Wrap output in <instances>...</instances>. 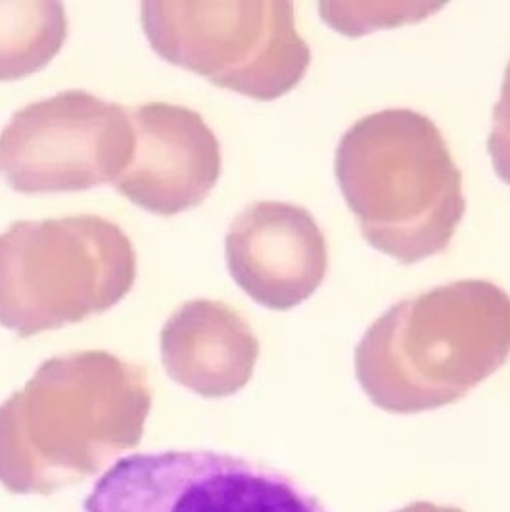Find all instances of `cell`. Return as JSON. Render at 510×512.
Segmentation results:
<instances>
[{
	"mask_svg": "<svg viewBox=\"0 0 510 512\" xmlns=\"http://www.w3.org/2000/svg\"><path fill=\"white\" fill-rule=\"evenodd\" d=\"M152 409L148 374L108 351L45 361L0 405V484L50 495L135 449Z\"/></svg>",
	"mask_w": 510,
	"mask_h": 512,
	"instance_id": "obj_1",
	"label": "cell"
},
{
	"mask_svg": "<svg viewBox=\"0 0 510 512\" xmlns=\"http://www.w3.org/2000/svg\"><path fill=\"white\" fill-rule=\"evenodd\" d=\"M509 357V294L457 280L378 317L355 350V374L376 407L415 415L457 403Z\"/></svg>",
	"mask_w": 510,
	"mask_h": 512,
	"instance_id": "obj_2",
	"label": "cell"
},
{
	"mask_svg": "<svg viewBox=\"0 0 510 512\" xmlns=\"http://www.w3.org/2000/svg\"><path fill=\"white\" fill-rule=\"evenodd\" d=\"M336 179L374 250L413 265L447 250L463 221V173L430 117L382 110L336 150Z\"/></svg>",
	"mask_w": 510,
	"mask_h": 512,
	"instance_id": "obj_3",
	"label": "cell"
},
{
	"mask_svg": "<svg viewBox=\"0 0 510 512\" xmlns=\"http://www.w3.org/2000/svg\"><path fill=\"white\" fill-rule=\"evenodd\" d=\"M135 280V248L108 219L16 221L0 234V325L22 338L112 309Z\"/></svg>",
	"mask_w": 510,
	"mask_h": 512,
	"instance_id": "obj_4",
	"label": "cell"
},
{
	"mask_svg": "<svg viewBox=\"0 0 510 512\" xmlns=\"http://www.w3.org/2000/svg\"><path fill=\"white\" fill-rule=\"evenodd\" d=\"M140 24L169 64L261 102L294 91L311 64L292 2H142Z\"/></svg>",
	"mask_w": 510,
	"mask_h": 512,
	"instance_id": "obj_5",
	"label": "cell"
},
{
	"mask_svg": "<svg viewBox=\"0 0 510 512\" xmlns=\"http://www.w3.org/2000/svg\"><path fill=\"white\" fill-rule=\"evenodd\" d=\"M133 152L127 106L64 91L10 119L0 133V175L22 194L79 192L116 183Z\"/></svg>",
	"mask_w": 510,
	"mask_h": 512,
	"instance_id": "obj_6",
	"label": "cell"
},
{
	"mask_svg": "<svg viewBox=\"0 0 510 512\" xmlns=\"http://www.w3.org/2000/svg\"><path fill=\"white\" fill-rule=\"evenodd\" d=\"M83 512H326L277 470L215 451L129 455L96 482Z\"/></svg>",
	"mask_w": 510,
	"mask_h": 512,
	"instance_id": "obj_7",
	"label": "cell"
},
{
	"mask_svg": "<svg viewBox=\"0 0 510 512\" xmlns=\"http://www.w3.org/2000/svg\"><path fill=\"white\" fill-rule=\"evenodd\" d=\"M129 116L135 152L117 192L165 217L200 206L221 175V146L204 117L167 102L129 108Z\"/></svg>",
	"mask_w": 510,
	"mask_h": 512,
	"instance_id": "obj_8",
	"label": "cell"
},
{
	"mask_svg": "<svg viewBox=\"0 0 510 512\" xmlns=\"http://www.w3.org/2000/svg\"><path fill=\"white\" fill-rule=\"evenodd\" d=\"M225 256L234 282L273 311L309 300L328 269L317 221L305 208L284 202H255L242 211L225 238Z\"/></svg>",
	"mask_w": 510,
	"mask_h": 512,
	"instance_id": "obj_9",
	"label": "cell"
},
{
	"mask_svg": "<svg viewBox=\"0 0 510 512\" xmlns=\"http://www.w3.org/2000/svg\"><path fill=\"white\" fill-rule=\"evenodd\" d=\"M165 373L208 399L234 396L254 376L259 340L231 305L192 300L179 307L160 334Z\"/></svg>",
	"mask_w": 510,
	"mask_h": 512,
	"instance_id": "obj_10",
	"label": "cell"
},
{
	"mask_svg": "<svg viewBox=\"0 0 510 512\" xmlns=\"http://www.w3.org/2000/svg\"><path fill=\"white\" fill-rule=\"evenodd\" d=\"M68 39L62 2H0V81L24 79L47 68Z\"/></svg>",
	"mask_w": 510,
	"mask_h": 512,
	"instance_id": "obj_11",
	"label": "cell"
},
{
	"mask_svg": "<svg viewBox=\"0 0 510 512\" xmlns=\"http://www.w3.org/2000/svg\"><path fill=\"white\" fill-rule=\"evenodd\" d=\"M487 152L497 177L510 185V62L505 71L501 98L493 110V129L487 139Z\"/></svg>",
	"mask_w": 510,
	"mask_h": 512,
	"instance_id": "obj_12",
	"label": "cell"
},
{
	"mask_svg": "<svg viewBox=\"0 0 510 512\" xmlns=\"http://www.w3.org/2000/svg\"><path fill=\"white\" fill-rule=\"evenodd\" d=\"M395 512H464L457 507H441V505H434V503H428V501H417V503H411L403 509Z\"/></svg>",
	"mask_w": 510,
	"mask_h": 512,
	"instance_id": "obj_13",
	"label": "cell"
}]
</instances>
